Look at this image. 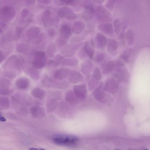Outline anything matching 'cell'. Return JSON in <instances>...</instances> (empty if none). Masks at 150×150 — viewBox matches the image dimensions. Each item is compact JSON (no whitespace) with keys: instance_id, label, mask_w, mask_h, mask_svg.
<instances>
[{"instance_id":"cell-1","label":"cell","mask_w":150,"mask_h":150,"mask_svg":"<svg viewBox=\"0 0 150 150\" xmlns=\"http://www.w3.org/2000/svg\"><path fill=\"white\" fill-rule=\"evenodd\" d=\"M26 65L25 58L22 56L13 55L7 59L4 65V67L11 70H19L23 69Z\"/></svg>"},{"instance_id":"cell-2","label":"cell","mask_w":150,"mask_h":150,"mask_svg":"<svg viewBox=\"0 0 150 150\" xmlns=\"http://www.w3.org/2000/svg\"><path fill=\"white\" fill-rule=\"evenodd\" d=\"M78 138L74 136L58 134L54 136L53 141L55 144L61 145H70L76 143Z\"/></svg>"},{"instance_id":"cell-3","label":"cell","mask_w":150,"mask_h":150,"mask_svg":"<svg viewBox=\"0 0 150 150\" xmlns=\"http://www.w3.org/2000/svg\"><path fill=\"white\" fill-rule=\"evenodd\" d=\"M46 54L43 51L37 52L32 61V64L34 67L37 69H41L46 65Z\"/></svg>"},{"instance_id":"cell-4","label":"cell","mask_w":150,"mask_h":150,"mask_svg":"<svg viewBox=\"0 0 150 150\" xmlns=\"http://www.w3.org/2000/svg\"><path fill=\"white\" fill-rule=\"evenodd\" d=\"M82 44V43L69 44L64 47L61 53L65 57H71L75 54L76 51L81 47Z\"/></svg>"},{"instance_id":"cell-5","label":"cell","mask_w":150,"mask_h":150,"mask_svg":"<svg viewBox=\"0 0 150 150\" xmlns=\"http://www.w3.org/2000/svg\"><path fill=\"white\" fill-rule=\"evenodd\" d=\"M98 21L104 22L110 21L111 15L108 11L103 6L98 7L95 11Z\"/></svg>"},{"instance_id":"cell-6","label":"cell","mask_w":150,"mask_h":150,"mask_svg":"<svg viewBox=\"0 0 150 150\" xmlns=\"http://www.w3.org/2000/svg\"><path fill=\"white\" fill-rule=\"evenodd\" d=\"M15 14L14 9L10 6H4L1 9V18L4 21L10 20L14 17Z\"/></svg>"},{"instance_id":"cell-7","label":"cell","mask_w":150,"mask_h":150,"mask_svg":"<svg viewBox=\"0 0 150 150\" xmlns=\"http://www.w3.org/2000/svg\"><path fill=\"white\" fill-rule=\"evenodd\" d=\"M43 84L47 87L54 88L63 87L67 84L66 81H58L51 78H45L42 81Z\"/></svg>"},{"instance_id":"cell-8","label":"cell","mask_w":150,"mask_h":150,"mask_svg":"<svg viewBox=\"0 0 150 150\" xmlns=\"http://www.w3.org/2000/svg\"><path fill=\"white\" fill-rule=\"evenodd\" d=\"M58 14L61 18H65L69 19H73L76 17L75 13L71 9L66 7L59 9Z\"/></svg>"},{"instance_id":"cell-9","label":"cell","mask_w":150,"mask_h":150,"mask_svg":"<svg viewBox=\"0 0 150 150\" xmlns=\"http://www.w3.org/2000/svg\"><path fill=\"white\" fill-rule=\"evenodd\" d=\"M70 71V69L69 68H61L55 71L54 77L57 80L61 81L67 78L69 76Z\"/></svg>"},{"instance_id":"cell-10","label":"cell","mask_w":150,"mask_h":150,"mask_svg":"<svg viewBox=\"0 0 150 150\" xmlns=\"http://www.w3.org/2000/svg\"><path fill=\"white\" fill-rule=\"evenodd\" d=\"M98 29L103 33L107 35L112 34L113 28L112 25L109 23L99 24L97 26Z\"/></svg>"},{"instance_id":"cell-11","label":"cell","mask_w":150,"mask_h":150,"mask_svg":"<svg viewBox=\"0 0 150 150\" xmlns=\"http://www.w3.org/2000/svg\"><path fill=\"white\" fill-rule=\"evenodd\" d=\"M83 79L82 75L79 72L75 71H70L69 76V80L70 82L77 83L82 81Z\"/></svg>"},{"instance_id":"cell-12","label":"cell","mask_w":150,"mask_h":150,"mask_svg":"<svg viewBox=\"0 0 150 150\" xmlns=\"http://www.w3.org/2000/svg\"><path fill=\"white\" fill-rule=\"evenodd\" d=\"M59 32L60 36L68 39L71 34V27L68 24H64L60 28Z\"/></svg>"},{"instance_id":"cell-13","label":"cell","mask_w":150,"mask_h":150,"mask_svg":"<svg viewBox=\"0 0 150 150\" xmlns=\"http://www.w3.org/2000/svg\"><path fill=\"white\" fill-rule=\"evenodd\" d=\"M40 29L38 27L33 26L29 28L27 31L28 38L30 40H35L40 34Z\"/></svg>"},{"instance_id":"cell-14","label":"cell","mask_w":150,"mask_h":150,"mask_svg":"<svg viewBox=\"0 0 150 150\" xmlns=\"http://www.w3.org/2000/svg\"><path fill=\"white\" fill-rule=\"evenodd\" d=\"M51 15L50 11L49 10L44 11L42 15V21L45 27H50L53 25V20L51 19Z\"/></svg>"},{"instance_id":"cell-15","label":"cell","mask_w":150,"mask_h":150,"mask_svg":"<svg viewBox=\"0 0 150 150\" xmlns=\"http://www.w3.org/2000/svg\"><path fill=\"white\" fill-rule=\"evenodd\" d=\"M117 47V44L115 40L112 39L108 40L107 50L110 54L114 55L116 54Z\"/></svg>"},{"instance_id":"cell-16","label":"cell","mask_w":150,"mask_h":150,"mask_svg":"<svg viewBox=\"0 0 150 150\" xmlns=\"http://www.w3.org/2000/svg\"><path fill=\"white\" fill-rule=\"evenodd\" d=\"M96 41L98 47L103 49L107 45L108 40L104 35L100 33H98L96 36Z\"/></svg>"},{"instance_id":"cell-17","label":"cell","mask_w":150,"mask_h":150,"mask_svg":"<svg viewBox=\"0 0 150 150\" xmlns=\"http://www.w3.org/2000/svg\"><path fill=\"white\" fill-rule=\"evenodd\" d=\"M94 67V65L91 62L87 61L84 62L82 65L81 70L85 74L88 75L92 72Z\"/></svg>"},{"instance_id":"cell-18","label":"cell","mask_w":150,"mask_h":150,"mask_svg":"<svg viewBox=\"0 0 150 150\" xmlns=\"http://www.w3.org/2000/svg\"><path fill=\"white\" fill-rule=\"evenodd\" d=\"M85 25L82 22L78 21L75 22L74 24L72 29V31L76 34L81 33L84 29Z\"/></svg>"},{"instance_id":"cell-19","label":"cell","mask_w":150,"mask_h":150,"mask_svg":"<svg viewBox=\"0 0 150 150\" xmlns=\"http://www.w3.org/2000/svg\"><path fill=\"white\" fill-rule=\"evenodd\" d=\"M78 64V60L75 57H69L63 59L61 64L63 66L75 67Z\"/></svg>"},{"instance_id":"cell-20","label":"cell","mask_w":150,"mask_h":150,"mask_svg":"<svg viewBox=\"0 0 150 150\" xmlns=\"http://www.w3.org/2000/svg\"><path fill=\"white\" fill-rule=\"evenodd\" d=\"M29 84L28 81L25 77L18 78L15 83L16 87L18 89L21 90H24L27 88Z\"/></svg>"},{"instance_id":"cell-21","label":"cell","mask_w":150,"mask_h":150,"mask_svg":"<svg viewBox=\"0 0 150 150\" xmlns=\"http://www.w3.org/2000/svg\"><path fill=\"white\" fill-rule=\"evenodd\" d=\"M26 72L28 75L34 80H37L40 77V72L35 67L29 68L27 69Z\"/></svg>"},{"instance_id":"cell-22","label":"cell","mask_w":150,"mask_h":150,"mask_svg":"<svg viewBox=\"0 0 150 150\" xmlns=\"http://www.w3.org/2000/svg\"><path fill=\"white\" fill-rule=\"evenodd\" d=\"M64 59V57L59 54H57L52 59L49 60L48 62V65L51 67H55L58 66L61 61Z\"/></svg>"},{"instance_id":"cell-23","label":"cell","mask_w":150,"mask_h":150,"mask_svg":"<svg viewBox=\"0 0 150 150\" xmlns=\"http://www.w3.org/2000/svg\"><path fill=\"white\" fill-rule=\"evenodd\" d=\"M30 45L27 43L23 42L18 44L16 47V51L20 53L26 52L29 49Z\"/></svg>"},{"instance_id":"cell-24","label":"cell","mask_w":150,"mask_h":150,"mask_svg":"<svg viewBox=\"0 0 150 150\" xmlns=\"http://www.w3.org/2000/svg\"><path fill=\"white\" fill-rule=\"evenodd\" d=\"M95 13V11L93 7L86 8L83 12L82 17L84 19L88 20L93 17Z\"/></svg>"},{"instance_id":"cell-25","label":"cell","mask_w":150,"mask_h":150,"mask_svg":"<svg viewBox=\"0 0 150 150\" xmlns=\"http://www.w3.org/2000/svg\"><path fill=\"white\" fill-rule=\"evenodd\" d=\"M56 45L54 42L50 43L47 47L46 53L47 55L49 58L53 57L56 52Z\"/></svg>"},{"instance_id":"cell-26","label":"cell","mask_w":150,"mask_h":150,"mask_svg":"<svg viewBox=\"0 0 150 150\" xmlns=\"http://www.w3.org/2000/svg\"><path fill=\"white\" fill-rule=\"evenodd\" d=\"M83 47L86 54L90 59H92L93 57L94 51L89 43L88 42H86L85 43Z\"/></svg>"},{"instance_id":"cell-27","label":"cell","mask_w":150,"mask_h":150,"mask_svg":"<svg viewBox=\"0 0 150 150\" xmlns=\"http://www.w3.org/2000/svg\"><path fill=\"white\" fill-rule=\"evenodd\" d=\"M115 66V62L112 60L108 62L103 69V73L104 74H107L111 72Z\"/></svg>"},{"instance_id":"cell-28","label":"cell","mask_w":150,"mask_h":150,"mask_svg":"<svg viewBox=\"0 0 150 150\" xmlns=\"http://www.w3.org/2000/svg\"><path fill=\"white\" fill-rule=\"evenodd\" d=\"M3 75L7 78L12 79L16 77V72L13 71L8 70L4 71Z\"/></svg>"},{"instance_id":"cell-29","label":"cell","mask_w":150,"mask_h":150,"mask_svg":"<svg viewBox=\"0 0 150 150\" xmlns=\"http://www.w3.org/2000/svg\"><path fill=\"white\" fill-rule=\"evenodd\" d=\"M67 40L60 36L57 39L56 42L59 47L60 48L64 47L67 43Z\"/></svg>"},{"instance_id":"cell-30","label":"cell","mask_w":150,"mask_h":150,"mask_svg":"<svg viewBox=\"0 0 150 150\" xmlns=\"http://www.w3.org/2000/svg\"><path fill=\"white\" fill-rule=\"evenodd\" d=\"M92 77L98 81L100 80L101 79L102 74L99 67H96L94 68L92 74Z\"/></svg>"},{"instance_id":"cell-31","label":"cell","mask_w":150,"mask_h":150,"mask_svg":"<svg viewBox=\"0 0 150 150\" xmlns=\"http://www.w3.org/2000/svg\"><path fill=\"white\" fill-rule=\"evenodd\" d=\"M0 84L2 88H7L11 84V82L7 79L2 78L0 79Z\"/></svg>"},{"instance_id":"cell-32","label":"cell","mask_w":150,"mask_h":150,"mask_svg":"<svg viewBox=\"0 0 150 150\" xmlns=\"http://www.w3.org/2000/svg\"><path fill=\"white\" fill-rule=\"evenodd\" d=\"M22 32V30L21 28L17 27L13 35V40H19L21 38Z\"/></svg>"},{"instance_id":"cell-33","label":"cell","mask_w":150,"mask_h":150,"mask_svg":"<svg viewBox=\"0 0 150 150\" xmlns=\"http://www.w3.org/2000/svg\"><path fill=\"white\" fill-rule=\"evenodd\" d=\"M13 39V35L11 34L8 33L4 36L1 39V42L3 44L8 42L11 41Z\"/></svg>"},{"instance_id":"cell-34","label":"cell","mask_w":150,"mask_h":150,"mask_svg":"<svg viewBox=\"0 0 150 150\" xmlns=\"http://www.w3.org/2000/svg\"><path fill=\"white\" fill-rule=\"evenodd\" d=\"M32 93L33 95H34L37 98L39 97L40 98V96H41V95L43 96L45 93L44 91L43 90L39 88H35L32 90Z\"/></svg>"},{"instance_id":"cell-35","label":"cell","mask_w":150,"mask_h":150,"mask_svg":"<svg viewBox=\"0 0 150 150\" xmlns=\"http://www.w3.org/2000/svg\"><path fill=\"white\" fill-rule=\"evenodd\" d=\"M113 25L115 32L117 34L120 29V23L119 19H115L113 22Z\"/></svg>"},{"instance_id":"cell-36","label":"cell","mask_w":150,"mask_h":150,"mask_svg":"<svg viewBox=\"0 0 150 150\" xmlns=\"http://www.w3.org/2000/svg\"><path fill=\"white\" fill-rule=\"evenodd\" d=\"M45 35L44 33L40 34L34 40V43L35 44H38L41 43L45 38Z\"/></svg>"},{"instance_id":"cell-37","label":"cell","mask_w":150,"mask_h":150,"mask_svg":"<svg viewBox=\"0 0 150 150\" xmlns=\"http://www.w3.org/2000/svg\"><path fill=\"white\" fill-rule=\"evenodd\" d=\"M105 59L104 54L102 52L98 53L95 58V61L97 62L100 63L103 62Z\"/></svg>"},{"instance_id":"cell-38","label":"cell","mask_w":150,"mask_h":150,"mask_svg":"<svg viewBox=\"0 0 150 150\" xmlns=\"http://www.w3.org/2000/svg\"><path fill=\"white\" fill-rule=\"evenodd\" d=\"M115 0H108L105 6L107 8L110 10H112L114 6Z\"/></svg>"},{"instance_id":"cell-39","label":"cell","mask_w":150,"mask_h":150,"mask_svg":"<svg viewBox=\"0 0 150 150\" xmlns=\"http://www.w3.org/2000/svg\"><path fill=\"white\" fill-rule=\"evenodd\" d=\"M84 38L83 36H76L72 38L71 42H72L77 43L83 40Z\"/></svg>"},{"instance_id":"cell-40","label":"cell","mask_w":150,"mask_h":150,"mask_svg":"<svg viewBox=\"0 0 150 150\" xmlns=\"http://www.w3.org/2000/svg\"><path fill=\"white\" fill-rule=\"evenodd\" d=\"M83 6L85 8L93 7V4L90 0H84Z\"/></svg>"},{"instance_id":"cell-41","label":"cell","mask_w":150,"mask_h":150,"mask_svg":"<svg viewBox=\"0 0 150 150\" xmlns=\"http://www.w3.org/2000/svg\"><path fill=\"white\" fill-rule=\"evenodd\" d=\"M7 53H5L1 50H0V62L1 63L6 57Z\"/></svg>"},{"instance_id":"cell-42","label":"cell","mask_w":150,"mask_h":150,"mask_svg":"<svg viewBox=\"0 0 150 150\" xmlns=\"http://www.w3.org/2000/svg\"><path fill=\"white\" fill-rule=\"evenodd\" d=\"M48 33L49 35L51 37H54L56 34L55 30L53 28L49 29L48 31Z\"/></svg>"},{"instance_id":"cell-43","label":"cell","mask_w":150,"mask_h":150,"mask_svg":"<svg viewBox=\"0 0 150 150\" xmlns=\"http://www.w3.org/2000/svg\"><path fill=\"white\" fill-rule=\"evenodd\" d=\"M79 53V55L81 58L83 59L85 57H86V54L84 50L83 47L81 49V50L80 51Z\"/></svg>"},{"instance_id":"cell-44","label":"cell","mask_w":150,"mask_h":150,"mask_svg":"<svg viewBox=\"0 0 150 150\" xmlns=\"http://www.w3.org/2000/svg\"><path fill=\"white\" fill-rule=\"evenodd\" d=\"M76 0H60L62 2L67 4H73L75 2Z\"/></svg>"},{"instance_id":"cell-45","label":"cell","mask_w":150,"mask_h":150,"mask_svg":"<svg viewBox=\"0 0 150 150\" xmlns=\"http://www.w3.org/2000/svg\"><path fill=\"white\" fill-rule=\"evenodd\" d=\"M28 10L25 8L23 10L22 14L23 16L25 17V16H26L28 14Z\"/></svg>"},{"instance_id":"cell-46","label":"cell","mask_w":150,"mask_h":150,"mask_svg":"<svg viewBox=\"0 0 150 150\" xmlns=\"http://www.w3.org/2000/svg\"><path fill=\"white\" fill-rule=\"evenodd\" d=\"M39 2L44 4H48L51 1L50 0H37Z\"/></svg>"},{"instance_id":"cell-47","label":"cell","mask_w":150,"mask_h":150,"mask_svg":"<svg viewBox=\"0 0 150 150\" xmlns=\"http://www.w3.org/2000/svg\"><path fill=\"white\" fill-rule=\"evenodd\" d=\"M91 45L93 47L95 46V44L93 39H91Z\"/></svg>"}]
</instances>
